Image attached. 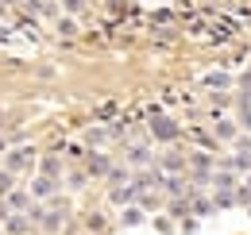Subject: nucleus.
Listing matches in <instances>:
<instances>
[{
    "mask_svg": "<svg viewBox=\"0 0 251 235\" xmlns=\"http://www.w3.org/2000/svg\"><path fill=\"white\" fill-rule=\"evenodd\" d=\"M205 89H232V77L224 70H213V73H205Z\"/></svg>",
    "mask_w": 251,
    "mask_h": 235,
    "instance_id": "obj_3",
    "label": "nucleus"
},
{
    "mask_svg": "<svg viewBox=\"0 0 251 235\" xmlns=\"http://www.w3.org/2000/svg\"><path fill=\"white\" fill-rule=\"evenodd\" d=\"M27 232V220L24 216H8V235H24Z\"/></svg>",
    "mask_w": 251,
    "mask_h": 235,
    "instance_id": "obj_5",
    "label": "nucleus"
},
{
    "mask_svg": "<svg viewBox=\"0 0 251 235\" xmlns=\"http://www.w3.org/2000/svg\"><path fill=\"white\" fill-rule=\"evenodd\" d=\"M89 174H108V158H100V154H89Z\"/></svg>",
    "mask_w": 251,
    "mask_h": 235,
    "instance_id": "obj_6",
    "label": "nucleus"
},
{
    "mask_svg": "<svg viewBox=\"0 0 251 235\" xmlns=\"http://www.w3.org/2000/svg\"><path fill=\"white\" fill-rule=\"evenodd\" d=\"M193 212H197V216H205V212H213V205H209V201H193Z\"/></svg>",
    "mask_w": 251,
    "mask_h": 235,
    "instance_id": "obj_13",
    "label": "nucleus"
},
{
    "mask_svg": "<svg viewBox=\"0 0 251 235\" xmlns=\"http://www.w3.org/2000/svg\"><path fill=\"white\" fill-rule=\"evenodd\" d=\"M97 116H100V119H108V116H116V104H104V108H97Z\"/></svg>",
    "mask_w": 251,
    "mask_h": 235,
    "instance_id": "obj_14",
    "label": "nucleus"
},
{
    "mask_svg": "<svg viewBox=\"0 0 251 235\" xmlns=\"http://www.w3.org/2000/svg\"><path fill=\"white\" fill-rule=\"evenodd\" d=\"M151 135H155L158 143H174V139L182 135V127H178V123H174L170 116H162V112H155V116H151Z\"/></svg>",
    "mask_w": 251,
    "mask_h": 235,
    "instance_id": "obj_1",
    "label": "nucleus"
},
{
    "mask_svg": "<svg viewBox=\"0 0 251 235\" xmlns=\"http://www.w3.org/2000/svg\"><path fill=\"white\" fill-rule=\"evenodd\" d=\"M236 135H240V127H236L232 119H228V123H217V139H224V143H232Z\"/></svg>",
    "mask_w": 251,
    "mask_h": 235,
    "instance_id": "obj_4",
    "label": "nucleus"
},
{
    "mask_svg": "<svg viewBox=\"0 0 251 235\" xmlns=\"http://www.w3.org/2000/svg\"><path fill=\"white\" fill-rule=\"evenodd\" d=\"M50 193H54V185H50V181H35V197H39V201H47Z\"/></svg>",
    "mask_w": 251,
    "mask_h": 235,
    "instance_id": "obj_7",
    "label": "nucleus"
},
{
    "mask_svg": "<svg viewBox=\"0 0 251 235\" xmlns=\"http://www.w3.org/2000/svg\"><path fill=\"white\" fill-rule=\"evenodd\" d=\"M213 185H220V189H232V170H228V174H217V177H213Z\"/></svg>",
    "mask_w": 251,
    "mask_h": 235,
    "instance_id": "obj_11",
    "label": "nucleus"
},
{
    "mask_svg": "<svg viewBox=\"0 0 251 235\" xmlns=\"http://www.w3.org/2000/svg\"><path fill=\"white\" fill-rule=\"evenodd\" d=\"M31 147H20L16 154H8V170H27V162H31Z\"/></svg>",
    "mask_w": 251,
    "mask_h": 235,
    "instance_id": "obj_2",
    "label": "nucleus"
},
{
    "mask_svg": "<svg viewBox=\"0 0 251 235\" xmlns=\"http://www.w3.org/2000/svg\"><path fill=\"white\" fill-rule=\"evenodd\" d=\"M127 177H131L127 170H108V181H112V185H120V181H127Z\"/></svg>",
    "mask_w": 251,
    "mask_h": 235,
    "instance_id": "obj_12",
    "label": "nucleus"
},
{
    "mask_svg": "<svg viewBox=\"0 0 251 235\" xmlns=\"http://www.w3.org/2000/svg\"><path fill=\"white\" fill-rule=\"evenodd\" d=\"M124 224H143V212H139V208H127V212H124Z\"/></svg>",
    "mask_w": 251,
    "mask_h": 235,
    "instance_id": "obj_10",
    "label": "nucleus"
},
{
    "mask_svg": "<svg viewBox=\"0 0 251 235\" xmlns=\"http://www.w3.org/2000/svg\"><path fill=\"white\" fill-rule=\"evenodd\" d=\"M155 232H162V235H174V224H170L166 216H158V220H155Z\"/></svg>",
    "mask_w": 251,
    "mask_h": 235,
    "instance_id": "obj_8",
    "label": "nucleus"
},
{
    "mask_svg": "<svg viewBox=\"0 0 251 235\" xmlns=\"http://www.w3.org/2000/svg\"><path fill=\"white\" fill-rule=\"evenodd\" d=\"M151 20H155V24H170V20H174V12H170V8H158Z\"/></svg>",
    "mask_w": 251,
    "mask_h": 235,
    "instance_id": "obj_9",
    "label": "nucleus"
}]
</instances>
